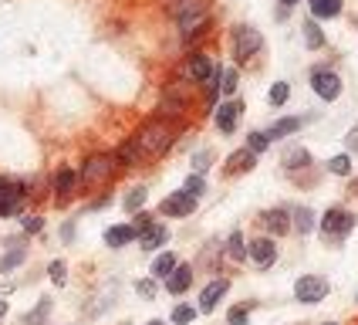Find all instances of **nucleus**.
Instances as JSON below:
<instances>
[{
    "mask_svg": "<svg viewBox=\"0 0 358 325\" xmlns=\"http://www.w3.org/2000/svg\"><path fill=\"white\" fill-rule=\"evenodd\" d=\"M136 142V149L142 153V160H162L179 139V122H169V119H159V116H149L142 122L139 129L129 136Z\"/></svg>",
    "mask_w": 358,
    "mask_h": 325,
    "instance_id": "obj_1",
    "label": "nucleus"
},
{
    "mask_svg": "<svg viewBox=\"0 0 358 325\" xmlns=\"http://www.w3.org/2000/svg\"><path fill=\"white\" fill-rule=\"evenodd\" d=\"M115 173H119V162H115L112 153H92L78 170V186L95 193V190H101V186H108L115 180Z\"/></svg>",
    "mask_w": 358,
    "mask_h": 325,
    "instance_id": "obj_2",
    "label": "nucleus"
},
{
    "mask_svg": "<svg viewBox=\"0 0 358 325\" xmlns=\"http://www.w3.org/2000/svg\"><path fill=\"white\" fill-rule=\"evenodd\" d=\"M27 183L14 180V177H0V221H10V217H20L24 207H27Z\"/></svg>",
    "mask_w": 358,
    "mask_h": 325,
    "instance_id": "obj_3",
    "label": "nucleus"
},
{
    "mask_svg": "<svg viewBox=\"0 0 358 325\" xmlns=\"http://www.w3.org/2000/svg\"><path fill=\"white\" fill-rule=\"evenodd\" d=\"M230 41H234V58H237L240 64L250 61L260 48H264V34H260L257 27H250V24H237V27L230 31Z\"/></svg>",
    "mask_w": 358,
    "mask_h": 325,
    "instance_id": "obj_4",
    "label": "nucleus"
},
{
    "mask_svg": "<svg viewBox=\"0 0 358 325\" xmlns=\"http://www.w3.org/2000/svg\"><path fill=\"white\" fill-rule=\"evenodd\" d=\"M352 227H355V214H352V210H341V207H331V210L321 217V234L331 237V241L352 234Z\"/></svg>",
    "mask_w": 358,
    "mask_h": 325,
    "instance_id": "obj_5",
    "label": "nucleus"
},
{
    "mask_svg": "<svg viewBox=\"0 0 358 325\" xmlns=\"http://www.w3.org/2000/svg\"><path fill=\"white\" fill-rule=\"evenodd\" d=\"M294 298L304 305H318L328 298V278H321V275H304L294 282Z\"/></svg>",
    "mask_w": 358,
    "mask_h": 325,
    "instance_id": "obj_6",
    "label": "nucleus"
},
{
    "mask_svg": "<svg viewBox=\"0 0 358 325\" xmlns=\"http://www.w3.org/2000/svg\"><path fill=\"white\" fill-rule=\"evenodd\" d=\"M196 207H199V200H193L182 190H176V193H169V197L159 200V214L162 217H173V221H186V217L196 214Z\"/></svg>",
    "mask_w": 358,
    "mask_h": 325,
    "instance_id": "obj_7",
    "label": "nucleus"
},
{
    "mask_svg": "<svg viewBox=\"0 0 358 325\" xmlns=\"http://www.w3.org/2000/svg\"><path fill=\"white\" fill-rule=\"evenodd\" d=\"M240 119H243V102L240 99H227L223 105L213 109V122H217V129L223 132V136H234Z\"/></svg>",
    "mask_w": 358,
    "mask_h": 325,
    "instance_id": "obj_8",
    "label": "nucleus"
},
{
    "mask_svg": "<svg viewBox=\"0 0 358 325\" xmlns=\"http://www.w3.org/2000/svg\"><path fill=\"white\" fill-rule=\"evenodd\" d=\"M311 92L324 102H335L341 95V78L331 68H315L311 71Z\"/></svg>",
    "mask_w": 358,
    "mask_h": 325,
    "instance_id": "obj_9",
    "label": "nucleus"
},
{
    "mask_svg": "<svg viewBox=\"0 0 358 325\" xmlns=\"http://www.w3.org/2000/svg\"><path fill=\"white\" fill-rule=\"evenodd\" d=\"M247 258L257 264L260 271H267V268H274V261H278V244H274V237H254V241H247Z\"/></svg>",
    "mask_w": 358,
    "mask_h": 325,
    "instance_id": "obj_10",
    "label": "nucleus"
},
{
    "mask_svg": "<svg viewBox=\"0 0 358 325\" xmlns=\"http://www.w3.org/2000/svg\"><path fill=\"white\" fill-rule=\"evenodd\" d=\"M51 190H55V200L58 203H68L78 193V170L58 166V173H55V180H51Z\"/></svg>",
    "mask_w": 358,
    "mask_h": 325,
    "instance_id": "obj_11",
    "label": "nucleus"
},
{
    "mask_svg": "<svg viewBox=\"0 0 358 325\" xmlns=\"http://www.w3.org/2000/svg\"><path fill=\"white\" fill-rule=\"evenodd\" d=\"M166 14L182 24L189 18H199V14H210V0H166Z\"/></svg>",
    "mask_w": 358,
    "mask_h": 325,
    "instance_id": "obj_12",
    "label": "nucleus"
},
{
    "mask_svg": "<svg viewBox=\"0 0 358 325\" xmlns=\"http://www.w3.org/2000/svg\"><path fill=\"white\" fill-rule=\"evenodd\" d=\"M193 278H196V268H193V264H182V261H179L176 268H173V275L162 282V288H166L173 298H179V295H186V291L193 288Z\"/></svg>",
    "mask_w": 358,
    "mask_h": 325,
    "instance_id": "obj_13",
    "label": "nucleus"
},
{
    "mask_svg": "<svg viewBox=\"0 0 358 325\" xmlns=\"http://www.w3.org/2000/svg\"><path fill=\"white\" fill-rule=\"evenodd\" d=\"M230 291V282L227 278H213L210 284H203V291H199V302H196V312L203 315H210L220 302H223V295Z\"/></svg>",
    "mask_w": 358,
    "mask_h": 325,
    "instance_id": "obj_14",
    "label": "nucleus"
},
{
    "mask_svg": "<svg viewBox=\"0 0 358 325\" xmlns=\"http://www.w3.org/2000/svg\"><path fill=\"white\" fill-rule=\"evenodd\" d=\"M136 241H139V247L145 254H159V251H166V244H169V227L156 221L149 230H142Z\"/></svg>",
    "mask_w": 358,
    "mask_h": 325,
    "instance_id": "obj_15",
    "label": "nucleus"
},
{
    "mask_svg": "<svg viewBox=\"0 0 358 325\" xmlns=\"http://www.w3.org/2000/svg\"><path fill=\"white\" fill-rule=\"evenodd\" d=\"M136 237H139V234H136L132 223H112V227H105V234H101V241H105L108 251H122V247H129Z\"/></svg>",
    "mask_w": 358,
    "mask_h": 325,
    "instance_id": "obj_16",
    "label": "nucleus"
},
{
    "mask_svg": "<svg viewBox=\"0 0 358 325\" xmlns=\"http://www.w3.org/2000/svg\"><path fill=\"white\" fill-rule=\"evenodd\" d=\"M260 223H264L267 237H280V234H287V230H291L287 207H271V210H264V214H260Z\"/></svg>",
    "mask_w": 358,
    "mask_h": 325,
    "instance_id": "obj_17",
    "label": "nucleus"
},
{
    "mask_svg": "<svg viewBox=\"0 0 358 325\" xmlns=\"http://www.w3.org/2000/svg\"><path fill=\"white\" fill-rule=\"evenodd\" d=\"M213 68H217V61L210 58L206 51H193V55H189V61H186V78L203 85V81L210 78V71H213Z\"/></svg>",
    "mask_w": 358,
    "mask_h": 325,
    "instance_id": "obj_18",
    "label": "nucleus"
},
{
    "mask_svg": "<svg viewBox=\"0 0 358 325\" xmlns=\"http://www.w3.org/2000/svg\"><path fill=\"white\" fill-rule=\"evenodd\" d=\"M287 217H291V227L298 230L301 237H308V234L315 230V210H311V207L294 203V207H287Z\"/></svg>",
    "mask_w": 358,
    "mask_h": 325,
    "instance_id": "obj_19",
    "label": "nucleus"
},
{
    "mask_svg": "<svg viewBox=\"0 0 358 325\" xmlns=\"http://www.w3.org/2000/svg\"><path fill=\"white\" fill-rule=\"evenodd\" d=\"M176 27H179V38L186 41V44H193V41H199L206 31H210V14L189 18V20H182V24H176Z\"/></svg>",
    "mask_w": 358,
    "mask_h": 325,
    "instance_id": "obj_20",
    "label": "nucleus"
},
{
    "mask_svg": "<svg viewBox=\"0 0 358 325\" xmlns=\"http://www.w3.org/2000/svg\"><path fill=\"white\" fill-rule=\"evenodd\" d=\"M112 156H115V162H119V170H136V166H142V162H145V160H142V153L136 149V142H132V139L119 142Z\"/></svg>",
    "mask_w": 358,
    "mask_h": 325,
    "instance_id": "obj_21",
    "label": "nucleus"
},
{
    "mask_svg": "<svg viewBox=\"0 0 358 325\" xmlns=\"http://www.w3.org/2000/svg\"><path fill=\"white\" fill-rule=\"evenodd\" d=\"M179 264V258L173 251H159L156 258H152V268H149V278H156V282H166L169 275H173V268Z\"/></svg>",
    "mask_w": 358,
    "mask_h": 325,
    "instance_id": "obj_22",
    "label": "nucleus"
},
{
    "mask_svg": "<svg viewBox=\"0 0 358 325\" xmlns=\"http://www.w3.org/2000/svg\"><path fill=\"white\" fill-rule=\"evenodd\" d=\"M254 166H257V156H254V153H250L247 146L227 156V173H230V177H234V173H250Z\"/></svg>",
    "mask_w": 358,
    "mask_h": 325,
    "instance_id": "obj_23",
    "label": "nucleus"
},
{
    "mask_svg": "<svg viewBox=\"0 0 358 325\" xmlns=\"http://www.w3.org/2000/svg\"><path fill=\"white\" fill-rule=\"evenodd\" d=\"M223 254H227L230 261H247V237H243L240 227H234L230 237L223 241Z\"/></svg>",
    "mask_w": 358,
    "mask_h": 325,
    "instance_id": "obj_24",
    "label": "nucleus"
},
{
    "mask_svg": "<svg viewBox=\"0 0 358 325\" xmlns=\"http://www.w3.org/2000/svg\"><path fill=\"white\" fill-rule=\"evenodd\" d=\"M304 122H308V119H298V116H287V119H278L274 125H271V129H264V132L271 136V142H274V139H287V136H294V132H298V129L304 125Z\"/></svg>",
    "mask_w": 358,
    "mask_h": 325,
    "instance_id": "obj_25",
    "label": "nucleus"
},
{
    "mask_svg": "<svg viewBox=\"0 0 358 325\" xmlns=\"http://www.w3.org/2000/svg\"><path fill=\"white\" fill-rule=\"evenodd\" d=\"M145 200H149V190H145L142 183H136V186H129V190H125V197H122V210H125V214H139L142 207H145Z\"/></svg>",
    "mask_w": 358,
    "mask_h": 325,
    "instance_id": "obj_26",
    "label": "nucleus"
},
{
    "mask_svg": "<svg viewBox=\"0 0 358 325\" xmlns=\"http://www.w3.org/2000/svg\"><path fill=\"white\" fill-rule=\"evenodd\" d=\"M280 162H284V170H304V166H311V153L304 146H287Z\"/></svg>",
    "mask_w": 358,
    "mask_h": 325,
    "instance_id": "obj_27",
    "label": "nucleus"
},
{
    "mask_svg": "<svg viewBox=\"0 0 358 325\" xmlns=\"http://www.w3.org/2000/svg\"><path fill=\"white\" fill-rule=\"evenodd\" d=\"M311 7V20H328L341 14V0H308Z\"/></svg>",
    "mask_w": 358,
    "mask_h": 325,
    "instance_id": "obj_28",
    "label": "nucleus"
},
{
    "mask_svg": "<svg viewBox=\"0 0 358 325\" xmlns=\"http://www.w3.org/2000/svg\"><path fill=\"white\" fill-rule=\"evenodd\" d=\"M24 261H27V247H7V254L0 258V275H10V271H17Z\"/></svg>",
    "mask_w": 358,
    "mask_h": 325,
    "instance_id": "obj_29",
    "label": "nucleus"
},
{
    "mask_svg": "<svg viewBox=\"0 0 358 325\" xmlns=\"http://www.w3.org/2000/svg\"><path fill=\"white\" fill-rule=\"evenodd\" d=\"M206 190H210V186H206V177H199V173H189V177L182 180V193L193 197V200H203Z\"/></svg>",
    "mask_w": 358,
    "mask_h": 325,
    "instance_id": "obj_30",
    "label": "nucleus"
},
{
    "mask_svg": "<svg viewBox=\"0 0 358 325\" xmlns=\"http://www.w3.org/2000/svg\"><path fill=\"white\" fill-rule=\"evenodd\" d=\"M196 305H186V302H179V305H173V312H169V322L173 325H193L196 322Z\"/></svg>",
    "mask_w": 358,
    "mask_h": 325,
    "instance_id": "obj_31",
    "label": "nucleus"
},
{
    "mask_svg": "<svg viewBox=\"0 0 358 325\" xmlns=\"http://www.w3.org/2000/svg\"><path fill=\"white\" fill-rule=\"evenodd\" d=\"M237 85H240V71H237V68H223V75H220V95L237 99Z\"/></svg>",
    "mask_w": 358,
    "mask_h": 325,
    "instance_id": "obj_32",
    "label": "nucleus"
},
{
    "mask_svg": "<svg viewBox=\"0 0 358 325\" xmlns=\"http://www.w3.org/2000/svg\"><path fill=\"white\" fill-rule=\"evenodd\" d=\"M247 149H250L254 156L267 153V149H271V136H267L264 129H254V132H247Z\"/></svg>",
    "mask_w": 358,
    "mask_h": 325,
    "instance_id": "obj_33",
    "label": "nucleus"
},
{
    "mask_svg": "<svg viewBox=\"0 0 358 325\" xmlns=\"http://www.w3.org/2000/svg\"><path fill=\"white\" fill-rule=\"evenodd\" d=\"M304 44L308 48H324V31L318 27V20H304Z\"/></svg>",
    "mask_w": 358,
    "mask_h": 325,
    "instance_id": "obj_34",
    "label": "nucleus"
},
{
    "mask_svg": "<svg viewBox=\"0 0 358 325\" xmlns=\"http://www.w3.org/2000/svg\"><path fill=\"white\" fill-rule=\"evenodd\" d=\"M189 166H193V173L206 177V173H210V166H213V149H196V153H193V160H189Z\"/></svg>",
    "mask_w": 358,
    "mask_h": 325,
    "instance_id": "obj_35",
    "label": "nucleus"
},
{
    "mask_svg": "<svg viewBox=\"0 0 358 325\" xmlns=\"http://www.w3.org/2000/svg\"><path fill=\"white\" fill-rule=\"evenodd\" d=\"M41 230H44V217H38V214H20V234L24 237H34Z\"/></svg>",
    "mask_w": 358,
    "mask_h": 325,
    "instance_id": "obj_36",
    "label": "nucleus"
},
{
    "mask_svg": "<svg viewBox=\"0 0 358 325\" xmlns=\"http://www.w3.org/2000/svg\"><path fill=\"white\" fill-rule=\"evenodd\" d=\"M48 278H51L55 288H64L68 284V264L61 261V258H55V261L48 264Z\"/></svg>",
    "mask_w": 358,
    "mask_h": 325,
    "instance_id": "obj_37",
    "label": "nucleus"
},
{
    "mask_svg": "<svg viewBox=\"0 0 358 325\" xmlns=\"http://www.w3.org/2000/svg\"><path fill=\"white\" fill-rule=\"evenodd\" d=\"M287 99H291V85H287V81H274L271 92H267V102H271L274 109H280Z\"/></svg>",
    "mask_w": 358,
    "mask_h": 325,
    "instance_id": "obj_38",
    "label": "nucleus"
},
{
    "mask_svg": "<svg viewBox=\"0 0 358 325\" xmlns=\"http://www.w3.org/2000/svg\"><path fill=\"white\" fill-rule=\"evenodd\" d=\"M48 312H51V298H41L38 308H34V312H27V315L20 319V325H38V322H44V319H48Z\"/></svg>",
    "mask_w": 358,
    "mask_h": 325,
    "instance_id": "obj_39",
    "label": "nucleus"
},
{
    "mask_svg": "<svg viewBox=\"0 0 358 325\" xmlns=\"http://www.w3.org/2000/svg\"><path fill=\"white\" fill-rule=\"evenodd\" d=\"M352 156H331L328 160V173H335V177H352Z\"/></svg>",
    "mask_w": 358,
    "mask_h": 325,
    "instance_id": "obj_40",
    "label": "nucleus"
},
{
    "mask_svg": "<svg viewBox=\"0 0 358 325\" xmlns=\"http://www.w3.org/2000/svg\"><path fill=\"white\" fill-rule=\"evenodd\" d=\"M136 295L145 298V302H152V298L159 295V282H156V278H139V282H136Z\"/></svg>",
    "mask_w": 358,
    "mask_h": 325,
    "instance_id": "obj_41",
    "label": "nucleus"
},
{
    "mask_svg": "<svg viewBox=\"0 0 358 325\" xmlns=\"http://www.w3.org/2000/svg\"><path fill=\"white\" fill-rule=\"evenodd\" d=\"M250 308L254 305H234L227 312V325H250Z\"/></svg>",
    "mask_w": 358,
    "mask_h": 325,
    "instance_id": "obj_42",
    "label": "nucleus"
},
{
    "mask_svg": "<svg viewBox=\"0 0 358 325\" xmlns=\"http://www.w3.org/2000/svg\"><path fill=\"white\" fill-rule=\"evenodd\" d=\"M156 223V217L149 214V210H139V214H132V227H136V234H142V230H149Z\"/></svg>",
    "mask_w": 358,
    "mask_h": 325,
    "instance_id": "obj_43",
    "label": "nucleus"
},
{
    "mask_svg": "<svg viewBox=\"0 0 358 325\" xmlns=\"http://www.w3.org/2000/svg\"><path fill=\"white\" fill-rule=\"evenodd\" d=\"M58 234H61V241H64V244H71V241H75V234H78V227H75V221H64Z\"/></svg>",
    "mask_w": 358,
    "mask_h": 325,
    "instance_id": "obj_44",
    "label": "nucleus"
},
{
    "mask_svg": "<svg viewBox=\"0 0 358 325\" xmlns=\"http://www.w3.org/2000/svg\"><path fill=\"white\" fill-rule=\"evenodd\" d=\"M345 146L352 149V153H358V122L348 129V136H345Z\"/></svg>",
    "mask_w": 358,
    "mask_h": 325,
    "instance_id": "obj_45",
    "label": "nucleus"
},
{
    "mask_svg": "<svg viewBox=\"0 0 358 325\" xmlns=\"http://www.w3.org/2000/svg\"><path fill=\"white\" fill-rule=\"evenodd\" d=\"M278 4H280V11H291V7H294L298 0H278Z\"/></svg>",
    "mask_w": 358,
    "mask_h": 325,
    "instance_id": "obj_46",
    "label": "nucleus"
},
{
    "mask_svg": "<svg viewBox=\"0 0 358 325\" xmlns=\"http://www.w3.org/2000/svg\"><path fill=\"white\" fill-rule=\"evenodd\" d=\"M7 319V298H0V322Z\"/></svg>",
    "mask_w": 358,
    "mask_h": 325,
    "instance_id": "obj_47",
    "label": "nucleus"
},
{
    "mask_svg": "<svg viewBox=\"0 0 358 325\" xmlns=\"http://www.w3.org/2000/svg\"><path fill=\"white\" fill-rule=\"evenodd\" d=\"M145 325H166V322H162V319H152V322H145Z\"/></svg>",
    "mask_w": 358,
    "mask_h": 325,
    "instance_id": "obj_48",
    "label": "nucleus"
},
{
    "mask_svg": "<svg viewBox=\"0 0 358 325\" xmlns=\"http://www.w3.org/2000/svg\"><path fill=\"white\" fill-rule=\"evenodd\" d=\"M324 325H335V322H324Z\"/></svg>",
    "mask_w": 358,
    "mask_h": 325,
    "instance_id": "obj_49",
    "label": "nucleus"
}]
</instances>
